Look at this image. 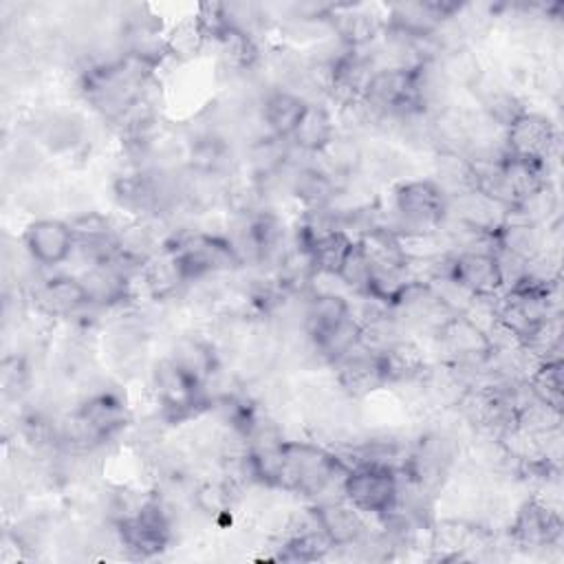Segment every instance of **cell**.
Listing matches in <instances>:
<instances>
[{
  "mask_svg": "<svg viewBox=\"0 0 564 564\" xmlns=\"http://www.w3.org/2000/svg\"><path fill=\"white\" fill-rule=\"evenodd\" d=\"M121 544L139 555L159 553L170 540V518L156 498L141 502L130 516L119 520Z\"/></svg>",
  "mask_w": 564,
  "mask_h": 564,
  "instance_id": "4",
  "label": "cell"
},
{
  "mask_svg": "<svg viewBox=\"0 0 564 564\" xmlns=\"http://www.w3.org/2000/svg\"><path fill=\"white\" fill-rule=\"evenodd\" d=\"M306 106H308V99L295 90H289V88L271 90L262 104V121L269 128V134L280 139H291Z\"/></svg>",
  "mask_w": 564,
  "mask_h": 564,
  "instance_id": "10",
  "label": "cell"
},
{
  "mask_svg": "<svg viewBox=\"0 0 564 564\" xmlns=\"http://www.w3.org/2000/svg\"><path fill=\"white\" fill-rule=\"evenodd\" d=\"M436 335L441 339V346L463 364H482L494 355V346L489 335L471 322L463 313L449 315L438 328Z\"/></svg>",
  "mask_w": 564,
  "mask_h": 564,
  "instance_id": "7",
  "label": "cell"
},
{
  "mask_svg": "<svg viewBox=\"0 0 564 564\" xmlns=\"http://www.w3.org/2000/svg\"><path fill=\"white\" fill-rule=\"evenodd\" d=\"M352 313L348 300L339 293H315L304 311V328L311 339L324 335Z\"/></svg>",
  "mask_w": 564,
  "mask_h": 564,
  "instance_id": "13",
  "label": "cell"
},
{
  "mask_svg": "<svg viewBox=\"0 0 564 564\" xmlns=\"http://www.w3.org/2000/svg\"><path fill=\"white\" fill-rule=\"evenodd\" d=\"M447 275L478 300H489L505 286L500 262L489 249L458 251L447 262Z\"/></svg>",
  "mask_w": 564,
  "mask_h": 564,
  "instance_id": "3",
  "label": "cell"
},
{
  "mask_svg": "<svg viewBox=\"0 0 564 564\" xmlns=\"http://www.w3.org/2000/svg\"><path fill=\"white\" fill-rule=\"evenodd\" d=\"M507 152L509 156L546 163L553 145H555V128L553 123L538 112L522 110L507 126Z\"/></svg>",
  "mask_w": 564,
  "mask_h": 564,
  "instance_id": "6",
  "label": "cell"
},
{
  "mask_svg": "<svg viewBox=\"0 0 564 564\" xmlns=\"http://www.w3.org/2000/svg\"><path fill=\"white\" fill-rule=\"evenodd\" d=\"M317 529L326 535L330 546H355L366 535L364 513L350 502H322L311 509Z\"/></svg>",
  "mask_w": 564,
  "mask_h": 564,
  "instance_id": "8",
  "label": "cell"
},
{
  "mask_svg": "<svg viewBox=\"0 0 564 564\" xmlns=\"http://www.w3.org/2000/svg\"><path fill=\"white\" fill-rule=\"evenodd\" d=\"M370 273H372V264L368 253L364 251L359 240H352V245L348 247L341 267L337 271V280L339 284L352 289L359 295H366L368 284H370Z\"/></svg>",
  "mask_w": 564,
  "mask_h": 564,
  "instance_id": "15",
  "label": "cell"
},
{
  "mask_svg": "<svg viewBox=\"0 0 564 564\" xmlns=\"http://www.w3.org/2000/svg\"><path fill=\"white\" fill-rule=\"evenodd\" d=\"M341 496L364 516H386L399 502L397 469L383 463H357L341 480Z\"/></svg>",
  "mask_w": 564,
  "mask_h": 564,
  "instance_id": "1",
  "label": "cell"
},
{
  "mask_svg": "<svg viewBox=\"0 0 564 564\" xmlns=\"http://www.w3.org/2000/svg\"><path fill=\"white\" fill-rule=\"evenodd\" d=\"M77 247L70 223L59 218H37L24 229V249L40 267H59Z\"/></svg>",
  "mask_w": 564,
  "mask_h": 564,
  "instance_id": "5",
  "label": "cell"
},
{
  "mask_svg": "<svg viewBox=\"0 0 564 564\" xmlns=\"http://www.w3.org/2000/svg\"><path fill=\"white\" fill-rule=\"evenodd\" d=\"M449 196L434 178L403 181L394 189V209L405 231H436L447 218Z\"/></svg>",
  "mask_w": 564,
  "mask_h": 564,
  "instance_id": "2",
  "label": "cell"
},
{
  "mask_svg": "<svg viewBox=\"0 0 564 564\" xmlns=\"http://www.w3.org/2000/svg\"><path fill=\"white\" fill-rule=\"evenodd\" d=\"M511 531L522 546H549L560 535V520L549 507L529 500L520 507Z\"/></svg>",
  "mask_w": 564,
  "mask_h": 564,
  "instance_id": "11",
  "label": "cell"
},
{
  "mask_svg": "<svg viewBox=\"0 0 564 564\" xmlns=\"http://www.w3.org/2000/svg\"><path fill=\"white\" fill-rule=\"evenodd\" d=\"M33 300L35 306L48 317H68L90 304L82 278L75 275H55L44 280L33 291Z\"/></svg>",
  "mask_w": 564,
  "mask_h": 564,
  "instance_id": "9",
  "label": "cell"
},
{
  "mask_svg": "<svg viewBox=\"0 0 564 564\" xmlns=\"http://www.w3.org/2000/svg\"><path fill=\"white\" fill-rule=\"evenodd\" d=\"M335 134H337V130H335L330 110L322 104L308 101L297 128L291 134V141L295 148H300L308 154H317L333 141Z\"/></svg>",
  "mask_w": 564,
  "mask_h": 564,
  "instance_id": "12",
  "label": "cell"
},
{
  "mask_svg": "<svg viewBox=\"0 0 564 564\" xmlns=\"http://www.w3.org/2000/svg\"><path fill=\"white\" fill-rule=\"evenodd\" d=\"M527 386L546 405L560 412L562 408V364L560 359H542Z\"/></svg>",
  "mask_w": 564,
  "mask_h": 564,
  "instance_id": "14",
  "label": "cell"
}]
</instances>
